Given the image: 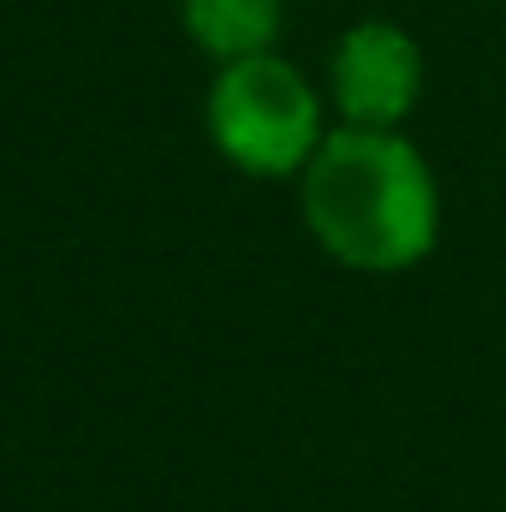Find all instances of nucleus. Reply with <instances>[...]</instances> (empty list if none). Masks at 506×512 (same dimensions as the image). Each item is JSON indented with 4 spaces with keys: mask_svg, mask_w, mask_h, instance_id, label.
Masks as SVG:
<instances>
[{
    "mask_svg": "<svg viewBox=\"0 0 506 512\" xmlns=\"http://www.w3.org/2000/svg\"><path fill=\"white\" fill-rule=\"evenodd\" d=\"M304 227L340 268L405 274L441 239V185L405 131L334 126L298 173Z\"/></svg>",
    "mask_w": 506,
    "mask_h": 512,
    "instance_id": "nucleus-1",
    "label": "nucleus"
},
{
    "mask_svg": "<svg viewBox=\"0 0 506 512\" xmlns=\"http://www.w3.org/2000/svg\"><path fill=\"white\" fill-rule=\"evenodd\" d=\"M328 96L340 126L399 131L423 96V48L393 18H358L328 60Z\"/></svg>",
    "mask_w": 506,
    "mask_h": 512,
    "instance_id": "nucleus-3",
    "label": "nucleus"
},
{
    "mask_svg": "<svg viewBox=\"0 0 506 512\" xmlns=\"http://www.w3.org/2000/svg\"><path fill=\"white\" fill-rule=\"evenodd\" d=\"M179 12H185V36L215 66L274 54L280 24H286V0H179Z\"/></svg>",
    "mask_w": 506,
    "mask_h": 512,
    "instance_id": "nucleus-4",
    "label": "nucleus"
},
{
    "mask_svg": "<svg viewBox=\"0 0 506 512\" xmlns=\"http://www.w3.org/2000/svg\"><path fill=\"white\" fill-rule=\"evenodd\" d=\"M203 120H209V143L251 179L304 173L328 137L316 84L280 54H251L221 66L209 84Z\"/></svg>",
    "mask_w": 506,
    "mask_h": 512,
    "instance_id": "nucleus-2",
    "label": "nucleus"
}]
</instances>
